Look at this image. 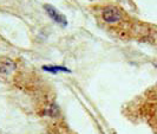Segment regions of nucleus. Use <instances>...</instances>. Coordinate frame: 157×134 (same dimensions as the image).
Here are the masks:
<instances>
[{
	"instance_id": "nucleus-1",
	"label": "nucleus",
	"mask_w": 157,
	"mask_h": 134,
	"mask_svg": "<svg viewBox=\"0 0 157 134\" xmlns=\"http://www.w3.org/2000/svg\"><path fill=\"white\" fill-rule=\"evenodd\" d=\"M44 8L46 10L47 14L50 16V18L52 19V20H55L57 24H59V25H62V26H66L67 25V20H66V17L64 16L63 13H60L56 7H53L52 5H45Z\"/></svg>"
},
{
	"instance_id": "nucleus-2",
	"label": "nucleus",
	"mask_w": 157,
	"mask_h": 134,
	"mask_svg": "<svg viewBox=\"0 0 157 134\" xmlns=\"http://www.w3.org/2000/svg\"><path fill=\"white\" fill-rule=\"evenodd\" d=\"M103 19L106 23H116L118 20H121L122 18V13L115 7H108L103 11L102 13Z\"/></svg>"
},
{
	"instance_id": "nucleus-3",
	"label": "nucleus",
	"mask_w": 157,
	"mask_h": 134,
	"mask_svg": "<svg viewBox=\"0 0 157 134\" xmlns=\"http://www.w3.org/2000/svg\"><path fill=\"white\" fill-rule=\"evenodd\" d=\"M16 69V63L10 59V58H2L0 59V72L2 74H8L12 70Z\"/></svg>"
},
{
	"instance_id": "nucleus-4",
	"label": "nucleus",
	"mask_w": 157,
	"mask_h": 134,
	"mask_svg": "<svg viewBox=\"0 0 157 134\" xmlns=\"http://www.w3.org/2000/svg\"><path fill=\"white\" fill-rule=\"evenodd\" d=\"M43 69L48 71V72H53V74L59 72V71H67V72H70V70H69L67 68H65V67H59V65H44Z\"/></svg>"
}]
</instances>
